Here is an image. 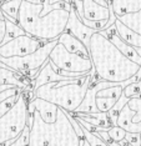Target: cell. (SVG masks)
<instances>
[{"mask_svg": "<svg viewBox=\"0 0 141 146\" xmlns=\"http://www.w3.org/2000/svg\"><path fill=\"white\" fill-rule=\"evenodd\" d=\"M92 69L100 80L122 82L131 79L140 65L126 58L110 40L99 31L91 36L88 46Z\"/></svg>", "mask_w": 141, "mask_h": 146, "instance_id": "cell-1", "label": "cell"}, {"mask_svg": "<svg viewBox=\"0 0 141 146\" xmlns=\"http://www.w3.org/2000/svg\"><path fill=\"white\" fill-rule=\"evenodd\" d=\"M41 9L43 5L23 0L19 8L18 25L28 35L36 39L45 41L55 40L65 30L70 10L61 8L41 15Z\"/></svg>", "mask_w": 141, "mask_h": 146, "instance_id": "cell-2", "label": "cell"}, {"mask_svg": "<svg viewBox=\"0 0 141 146\" xmlns=\"http://www.w3.org/2000/svg\"><path fill=\"white\" fill-rule=\"evenodd\" d=\"M34 120L30 126V140L28 146H82L85 139L79 137L74 130L68 115L58 108L54 122H45L39 112L34 111Z\"/></svg>", "mask_w": 141, "mask_h": 146, "instance_id": "cell-3", "label": "cell"}, {"mask_svg": "<svg viewBox=\"0 0 141 146\" xmlns=\"http://www.w3.org/2000/svg\"><path fill=\"white\" fill-rule=\"evenodd\" d=\"M90 81H91V75L88 74L84 76L80 82L75 84L55 86V82H49L36 89L34 91V98H40L56 105L58 108H61L63 110L74 112L84 100Z\"/></svg>", "mask_w": 141, "mask_h": 146, "instance_id": "cell-4", "label": "cell"}, {"mask_svg": "<svg viewBox=\"0 0 141 146\" xmlns=\"http://www.w3.org/2000/svg\"><path fill=\"white\" fill-rule=\"evenodd\" d=\"M26 119H28V101L25 94L21 91L14 106L0 117V144L18 137L26 126Z\"/></svg>", "mask_w": 141, "mask_h": 146, "instance_id": "cell-5", "label": "cell"}, {"mask_svg": "<svg viewBox=\"0 0 141 146\" xmlns=\"http://www.w3.org/2000/svg\"><path fill=\"white\" fill-rule=\"evenodd\" d=\"M58 44V39L45 42L43 46H40L38 50L25 56H13V58H3L0 56V62L6 65L9 69L18 72H24L30 70L41 69L49 60V55L54 46Z\"/></svg>", "mask_w": 141, "mask_h": 146, "instance_id": "cell-6", "label": "cell"}, {"mask_svg": "<svg viewBox=\"0 0 141 146\" xmlns=\"http://www.w3.org/2000/svg\"><path fill=\"white\" fill-rule=\"evenodd\" d=\"M49 60L54 62L60 70L71 72H84L89 74L92 69V62L90 58L69 52L61 44H56L49 55Z\"/></svg>", "mask_w": 141, "mask_h": 146, "instance_id": "cell-7", "label": "cell"}, {"mask_svg": "<svg viewBox=\"0 0 141 146\" xmlns=\"http://www.w3.org/2000/svg\"><path fill=\"white\" fill-rule=\"evenodd\" d=\"M45 42L48 41L40 40V39H36L34 36L25 34L0 45V56H3V58L25 56L34 52L35 50H38L40 46H43Z\"/></svg>", "mask_w": 141, "mask_h": 146, "instance_id": "cell-8", "label": "cell"}, {"mask_svg": "<svg viewBox=\"0 0 141 146\" xmlns=\"http://www.w3.org/2000/svg\"><path fill=\"white\" fill-rule=\"evenodd\" d=\"M64 31L68 33V34H70V35H72V36H75L78 40H80L86 48H88L91 36L95 34L97 30L89 28V26H86L84 23H81L78 14H76L75 9H74V6L71 5V8H70L69 19H68V23H66L65 30Z\"/></svg>", "mask_w": 141, "mask_h": 146, "instance_id": "cell-9", "label": "cell"}, {"mask_svg": "<svg viewBox=\"0 0 141 146\" xmlns=\"http://www.w3.org/2000/svg\"><path fill=\"white\" fill-rule=\"evenodd\" d=\"M110 10L109 6L97 4L95 0H84L82 1V18L80 19L81 23L86 25L89 21H106L109 20Z\"/></svg>", "mask_w": 141, "mask_h": 146, "instance_id": "cell-10", "label": "cell"}, {"mask_svg": "<svg viewBox=\"0 0 141 146\" xmlns=\"http://www.w3.org/2000/svg\"><path fill=\"white\" fill-rule=\"evenodd\" d=\"M34 111H38L40 117L45 122H54L58 115V106L51 102L43 100L40 98H34L28 104V115H33Z\"/></svg>", "mask_w": 141, "mask_h": 146, "instance_id": "cell-11", "label": "cell"}, {"mask_svg": "<svg viewBox=\"0 0 141 146\" xmlns=\"http://www.w3.org/2000/svg\"><path fill=\"white\" fill-rule=\"evenodd\" d=\"M0 85H11L15 88L25 89L30 85V81L28 78L18 71H14L9 68H0Z\"/></svg>", "mask_w": 141, "mask_h": 146, "instance_id": "cell-12", "label": "cell"}, {"mask_svg": "<svg viewBox=\"0 0 141 146\" xmlns=\"http://www.w3.org/2000/svg\"><path fill=\"white\" fill-rule=\"evenodd\" d=\"M58 42L59 44H61L69 52H72V54L84 56V58H89L88 48H86V46L84 45L80 40H78L75 36L70 35V34H68V33L64 31L63 34L58 38Z\"/></svg>", "mask_w": 141, "mask_h": 146, "instance_id": "cell-13", "label": "cell"}, {"mask_svg": "<svg viewBox=\"0 0 141 146\" xmlns=\"http://www.w3.org/2000/svg\"><path fill=\"white\" fill-rule=\"evenodd\" d=\"M136 112L132 111L131 109L127 106V104L124 106L120 111L119 116H117L116 125L124 129L126 132H136V134H141V121L140 122H132V117Z\"/></svg>", "mask_w": 141, "mask_h": 146, "instance_id": "cell-14", "label": "cell"}, {"mask_svg": "<svg viewBox=\"0 0 141 146\" xmlns=\"http://www.w3.org/2000/svg\"><path fill=\"white\" fill-rule=\"evenodd\" d=\"M63 80H69V78L59 75L58 72L54 71L49 64V60H48V62L40 69L38 76L34 79V88H33V91H35L38 88H40V86L49 84V82H59V81H63Z\"/></svg>", "mask_w": 141, "mask_h": 146, "instance_id": "cell-15", "label": "cell"}, {"mask_svg": "<svg viewBox=\"0 0 141 146\" xmlns=\"http://www.w3.org/2000/svg\"><path fill=\"white\" fill-rule=\"evenodd\" d=\"M74 117H79L81 120L89 122L90 125H94L99 127L101 131H107L112 126L107 117L106 112H91V114H82V112H70Z\"/></svg>", "mask_w": 141, "mask_h": 146, "instance_id": "cell-16", "label": "cell"}, {"mask_svg": "<svg viewBox=\"0 0 141 146\" xmlns=\"http://www.w3.org/2000/svg\"><path fill=\"white\" fill-rule=\"evenodd\" d=\"M115 28L119 36L125 42H127L129 45L134 46V48H140L141 49V35L135 33L134 30H131L130 28H127L125 24H122L119 19L116 18L115 20Z\"/></svg>", "mask_w": 141, "mask_h": 146, "instance_id": "cell-17", "label": "cell"}, {"mask_svg": "<svg viewBox=\"0 0 141 146\" xmlns=\"http://www.w3.org/2000/svg\"><path fill=\"white\" fill-rule=\"evenodd\" d=\"M117 19L122 24H125L127 28H130L131 30L141 35V9L136 13H130V14L119 16Z\"/></svg>", "mask_w": 141, "mask_h": 146, "instance_id": "cell-18", "label": "cell"}, {"mask_svg": "<svg viewBox=\"0 0 141 146\" xmlns=\"http://www.w3.org/2000/svg\"><path fill=\"white\" fill-rule=\"evenodd\" d=\"M25 34L26 33L16 23H13V21L8 20V19H5V34H4V39H3V41H1V45L10 40H13V39L18 38V36H21Z\"/></svg>", "mask_w": 141, "mask_h": 146, "instance_id": "cell-19", "label": "cell"}, {"mask_svg": "<svg viewBox=\"0 0 141 146\" xmlns=\"http://www.w3.org/2000/svg\"><path fill=\"white\" fill-rule=\"evenodd\" d=\"M23 0H6L3 4H0L3 14L9 16V18L14 19L18 21V14H19V8Z\"/></svg>", "mask_w": 141, "mask_h": 146, "instance_id": "cell-20", "label": "cell"}, {"mask_svg": "<svg viewBox=\"0 0 141 146\" xmlns=\"http://www.w3.org/2000/svg\"><path fill=\"white\" fill-rule=\"evenodd\" d=\"M129 100H130L129 98H126L125 95H122V94H121V96L119 98V100L115 102V105H114L112 108L106 112V114H107V117H109V120H110V122L112 124V126H116L117 116H119L120 111H121V109L127 104V101H129Z\"/></svg>", "mask_w": 141, "mask_h": 146, "instance_id": "cell-21", "label": "cell"}, {"mask_svg": "<svg viewBox=\"0 0 141 146\" xmlns=\"http://www.w3.org/2000/svg\"><path fill=\"white\" fill-rule=\"evenodd\" d=\"M119 100V99H114V98H97L95 99V104L96 108L100 112H107L110 109L115 105V102Z\"/></svg>", "mask_w": 141, "mask_h": 146, "instance_id": "cell-22", "label": "cell"}, {"mask_svg": "<svg viewBox=\"0 0 141 146\" xmlns=\"http://www.w3.org/2000/svg\"><path fill=\"white\" fill-rule=\"evenodd\" d=\"M122 95H125L129 99L141 98V81H135L125 86L122 90Z\"/></svg>", "mask_w": 141, "mask_h": 146, "instance_id": "cell-23", "label": "cell"}, {"mask_svg": "<svg viewBox=\"0 0 141 146\" xmlns=\"http://www.w3.org/2000/svg\"><path fill=\"white\" fill-rule=\"evenodd\" d=\"M80 126H81V125H80ZM81 130H82V134H84V139L89 142L90 146H107L106 142L102 141L101 137H100L97 134H94V132L88 131L85 127H84V126H81Z\"/></svg>", "mask_w": 141, "mask_h": 146, "instance_id": "cell-24", "label": "cell"}, {"mask_svg": "<svg viewBox=\"0 0 141 146\" xmlns=\"http://www.w3.org/2000/svg\"><path fill=\"white\" fill-rule=\"evenodd\" d=\"M29 140H30V127L26 125L24 127V130L20 132L19 136L15 139V141L10 146H28Z\"/></svg>", "mask_w": 141, "mask_h": 146, "instance_id": "cell-25", "label": "cell"}, {"mask_svg": "<svg viewBox=\"0 0 141 146\" xmlns=\"http://www.w3.org/2000/svg\"><path fill=\"white\" fill-rule=\"evenodd\" d=\"M107 134H109L110 136V139H111L112 141H115V142H119V141H121L122 139H125V134H126V131L124 130V129H121L120 126H111V127L107 130Z\"/></svg>", "mask_w": 141, "mask_h": 146, "instance_id": "cell-26", "label": "cell"}, {"mask_svg": "<svg viewBox=\"0 0 141 146\" xmlns=\"http://www.w3.org/2000/svg\"><path fill=\"white\" fill-rule=\"evenodd\" d=\"M21 92V91H20ZM19 92V94H20ZM19 94H16V95H13V96H10V98L8 99H5L4 101H1L0 102V117H1L3 115H5L6 112H8L10 109L14 106V104L16 102V100H18V96Z\"/></svg>", "mask_w": 141, "mask_h": 146, "instance_id": "cell-27", "label": "cell"}, {"mask_svg": "<svg viewBox=\"0 0 141 146\" xmlns=\"http://www.w3.org/2000/svg\"><path fill=\"white\" fill-rule=\"evenodd\" d=\"M125 140L131 146H140V142H141L140 134H136V132H126Z\"/></svg>", "mask_w": 141, "mask_h": 146, "instance_id": "cell-28", "label": "cell"}, {"mask_svg": "<svg viewBox=\"0 0 141 146\" xmlns=\"http://www.w3.org/2000/svg\"><path fill=\"white\" fill-rule=\"evenodd\" d=\"M127 106L131 109L132 111H135L136 114L141 115V98H132L127 101Z\"/></svg>", "mask_w": 141, "mask_h": 146, "instance_id": "cell-29", "label": "cell"}, {"mask_svg": "<svg viewBox=\"0 0 141 146\" xmlns=\"http://www.w3.org/2000/svg\"><path fill=\"white\" fill-rule=\"evenodd\" d=\"M25 1H29L31 4H40L43 5L44 8H50V0H25Z\"/></svg>", "mask_w": 141, "mask_h": 146, "instance_id": "cell-30", "label": "cell"}, {"mask_svg": "<svg viewBox=\"0 0 141 146\" xmlns=\"http://www.w3.org/2000/svg\"><path fill=\"white\" fill-rule=\"evenodd\" d=\"M4 34H5V19L0 20V45H1V41L4 39Z\"/></svg>", "mask_w": 141, "mask_h": 146, "instance_id": "cell-31", "label": "cell"}, {"mask_svg": "<svg viewBox=\"0 0 141 146\" xmlns=\"http://www.w3.org/2000/svg\"><path fill=\"white\" fill-rule=\"evenodd\" d=\"M0 20H4V14H3L1 9H0Z\"/></svg>", "mask_w": 141, "mask_h": 146, "instance_id": "cell-32", "label": "cell"}, {"mask_svg": "<svg viewBox=\"0 0 141 146\" xmlns=\"http://www.w3.org/2000/svg\"><path fill=\"white\" fill-rule=\"evenodd\" d=\"M140 139H141V134H140ZM140 146H141V142H140Z\"/></svg>", "mask_w": 141, "mask_h": 146, "instance_id": "cell-33", "label": "cell"}, {"mask_svg": "<svg viewBox=\"0 0 141 146\" xmlns=\"http://www.w3.org/2000/svg\"><path fill=\"white\" fill-rule=\"evenodd\" d=\"M139 81H141V78H140V79H139Z\"/></svg>", "mask_w": 141, "mask_h": 146, "instance_id": "cell-34", "label": "cell"}, {"mask_svg": "<svg viewBox=\"0 0 141 146\" xmlns=\"http://www.w3.org/2000/svg\"><path fill=\"white\" fill-rule=\"evenodd\" d=\"M106 1H109V0H106Z\"/></svg>", "mask_w": 141, "mask_h": 146, "instance_id": "cell-35", "label": "cell"}, {"mask_svg": "<svg viewBox=\"0 0 141 146\" xmlns=\"http://www.w3.org/2000/svg\"><path fill=\"white\" fill-rule=\"evenodd\" d=\"M0 1H1V0H0Z\"/></svg>", "mask_w": 141, "mask_h": 146, "instance_id": "cell-36", "label": "cell"}]
</instances>
